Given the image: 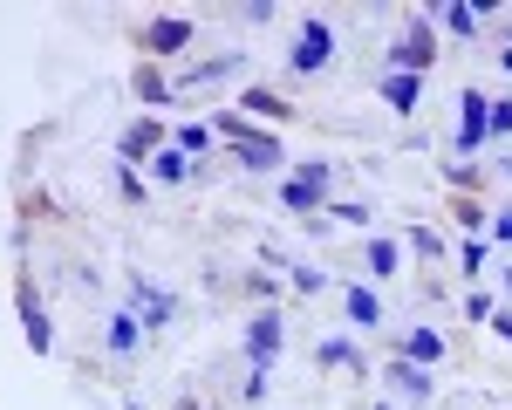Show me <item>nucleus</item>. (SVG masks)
Here are the masks:
<instances>
[{"mask_svg": "<svg viewBox=\"0 0 512 410\" xmlns=\"http://www.w3.org/2000/svg\"><path fill=\"white\" fill-rule=\"evenodd\" d=\"M396 267H403V246H396V240H383V233H376V240L362 246V274H369V287H376V281H396Z\"/></svg>", "mask_w": 512, "mask_h": 410, "instance_id": "f03ea898", "label": "nucleus"}, {"mask_svg": "<svg viewBox=\"0 0 512 410\" xmlns=\"http://www.w3.org/2000/svg\"><path fill=\"white\" fill-rule=\"evenodd\" d=\"M342 308H349L355 328H383V294L369 281H342Z\"/></svg>", "mask_w": 512, "mask_h": 410, "instance_id": "f257e3e1", "label": "nucleus"}]
</instances>
